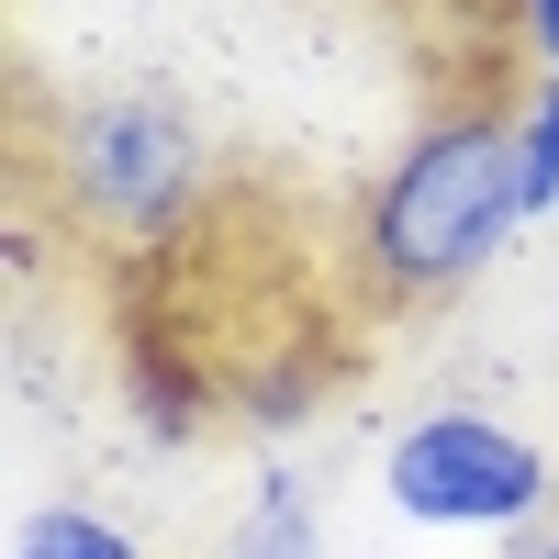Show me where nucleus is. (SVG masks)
Returning a JSON list of instances; mask_svg holds the SVG:
<instances>
[{
    "label": "nucleus",
    "instance_id": "nucleus-1",
    "mask_svg": "<svg viewBox=\"0 0 559 559\" xmlns=\"http://www.w3.org/2000/svg\"><path fill=\"white\" fill-rule=\"evenodd\" d=\"M526 224L537 213H526V134H515V112L459 102L369 179L358 269H369L381 302H448V292H471Z\"/></svg>",
    "mask_w": 559,
    "mask_h": 559
},
{
    "label": "nucleus",
    "instance_id": "nucleus-2",
    "mask_svg": "<svg viewBox=\"0 0 559 559\" xmlns=\"http://www.w3.org/2000/svg\"><path fill=\"white\" fill-rule=\"evenodd\" d=\"M381 492H392L403 526H437V537H526L537 515H559L548 448L481 403L403 414L392 448H381Z\"/></svg>",
    "mask_w": 559,
    "mask_h": 559
},
{
    "label": "nucleus",
    "instance_id": "nucleus-3",
    "mask_svg": "<svg viewBox=\"0 0 559 559\" xmlns=\"http://www.w3.org/2000/svg\"><path fill=\"white\" fill-rule=\"evenodd\" d=\"M57 168H68V202L102 224V236L157 247V236H179V224H191L213 157H202V123L179 112V102H157V90H112V102L68 112Z\"/></svg>",
    "mask_w": 559,
    "mask_h": 559
},
{
    "label": "nucleus",
    "instance_id": "nucleus-4",
    "mask_svg": "<svg viewBox=\"0 0 559 559\" xmlns=\"http://www.w3.org/2000/svg\"><path fill=\"white\" fill-rule=\"evenodd\" d=\"M224 559H324V515H313V481L302 471H258V492L236 503V526H224Z\"/></svg>",
    "mask_w": 559,
    "mask_h": 559
},
{
    "label": "nucleus",
    "instance_id": "nucleus-5",
    "mask_svg": "<svg viewBox=\"0 0 559 559\" xmlns=\"http://www.w3.org/2000/svg\"><path fill=\"white\" fill-rule=\"evenodd\" d=\"M0 559H146V548H134V537L102 515V503H34Z\"/></svg>",
    "mask_w": 559,
    "mask_h": 559
},
{
    "label": "nucleus",
    "instance_id": "nucleus-6",
    "mask_svg": "<svg viewBox=\"0 0 559 559\" xmlns=\"http://www.w3.org/2000/svg\"><path fill=\"white\" fill-rule=\"evenodd\" d=\"M515 134H526V213H559V79L515 102Z\"/></svg>",
    "mask_w": 559,
    "mask_h": 559
},
{
    "label": "nucleus",
    "instance_id": "nucleus-7",
    "mask_svg": "<svg viewBox=\"0 0 559 559\" xmlns=\"http://www.w3.org/2000/svg\"><path fill=\"white\" fill-rule=\"evenodd\" d=\"M515 45L537 57V79H559V0H515Z\"/></svg>",
    "mask_w": 559,
    "mask_h": 559
},
{
    "label": "nucleus",
    "instance_id": "nucleus-8",
    "mask_svg": "<svg viewBox=\"0 0 559 559\" xmlns=\"http://www.w3.org/2000/svg\"><path fill=\"white\" fill-rule=\"evenodd\" d=\"M526 559H559V537H537V548H526Z\"/></svg>",
    "mask_w": 559,
    "mask_h": 559
}]
</instances>
